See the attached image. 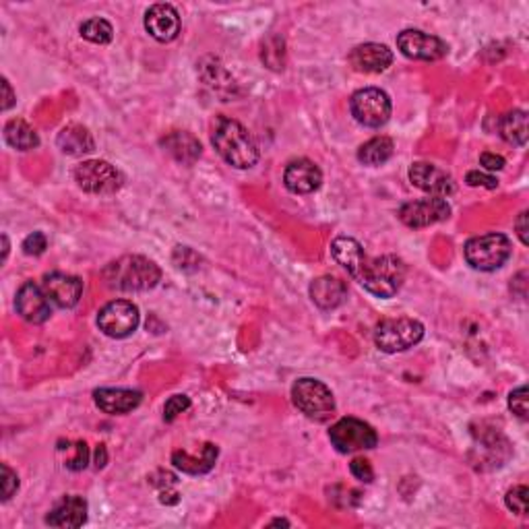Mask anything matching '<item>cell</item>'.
Masks as SVG:
<instances>
[{
	"label": "cell",
	"mask_w": 529,
	"mask_h": 529,
	"mask_svg": "<svg viewBox=\"0 0 529 529\" xmlns=\"http://www.w3.org/2000/svg\"><path fill=\"white\" fill-rule=\"evenodd\" d=\"M331 255L366 292L376 298H393L406 281V263L399 256H368L354 238H335L331 244Z\"/></svg>",
	"instance_id": "obj_1"
},
{
	"label": "cell",
	"mask_w": 529,
	"mask_h": 529,
	"mask_svg": "<svg viewBox=\"0 0 529 529\" xmlns=\"http://www.w3.org/2000/svg\"><path fill=\"white\" fill-rule=\"evenodd\" d=\"M211 143L223 160L238 170H248L259 162V145L248 129L228 116H217L211 130Z\"/></svg>",
	"instance_id": "obj_2"
},
{
	"label": "cell",
	"mask_w": 529,
	"mask_h": 529,
	"mask_svg": "<svg viewBox=\"0 0 529 529\" xmlns=\"http://www.w3.org/2000/svg\"><path fill=\"white\" fill-rule=\"evenodd\" d=\"M104 280L121 292H147L162 280V269L141 255H127L104 269Z\"/></svg>",
	"instance_id": "obj_3"
},
{
	"label": "cell",
	"mask_w": 529,
	"mask_h": 529,
	"mask_svg": "<svg viewBox=\"0 0 529 529\" xmlns=\"http://www.w3.org/2000/svg\"><path fill=\"white\" fill-rule=\"evenodd\" d=\"M513 253L511 240L505 234H482L466 244V261L478 271H496L508 261Z\"/></svg>",
	"instance_id": "obj_4"
},
{
	"label": "cell",
	"mask_w": 529,
	"mask_h": 529,
	"mask_svg": "<svg viewBox=\"0 0 529 529\" xmlns=\"http://www.w3.org/2000/svg\"><path fill=\"white\" fill-rule=\"evenodd\" d=\"M292 401L310 420L325 422L335 412V397L325 382L316 379H298L292 387Z\"/></svg>",
	"instance_id": "obj_5"
},
{
	"label": "cell",
	"mask_w": 529,
	"mask_h": 529,
	"mask_svg": "<svg viewBox=\"0 0 529 529\" xmlns=\"http://www.w3.org/2000/svg\"><path fill=\"white\" fill-rule=\"evenodd\" d=\"M424 337V325L416 319H387L374 331V343L381 352L397 354L418 346Z\"/></svg>",
	"instance_id": "obj_6"
},
{
	"label": "cell",
	"mask_w": 529,
	"mask_h": 529,
	"mask_svg": "<svg viewBox=\"0 0 529 529\" xmlns=\"http://www.w3.org/2000/svg\"><path fill=\"white\" fill-rule=\"evenodd\" d=\"M329 441L337 451L348 455L374 449L379 445V434H376V430L368 422L358 418H341L331 426Z\"/></svg>",
	"instance_id": "obj_7"
},
{
	"label": "cell",
	"mask_w": 529,
	"mask_h": 529,
	"mask_svg": "<svg viewBox=\"0 0 529 529\" xmlns=\"http://www.w3.org/2000/svg\"><path fill=\"white\" fill-rule=\"evenodd\" d=\"M352 116L368 129H379L391 118V97L379 88H364L349 99Z\"/></svg>",
	"instance_id": "obj_8"
},
{
	"label": "cell",
	"mask_w": 529,
	"mask_h": 529,
	"mask_svg": "<svg viewBox=\"0 0 529 529\" xmlns=\"http://www.w3.org/2000/svg\"><path fill=\"white\" fill-rule=\"evenodd\" d=\"M75 181L85 193L114 195L122 187V174L104 160H89L75 168Z\"/></svg>",
	"instance_id": "obj_9"
},
{
	"label": "cell",
	"mask_w": 529,
	"mask_h": 529,
	"mask_svg": "<svg viewBox=\"0 0 529 529\" xmlns=\"http://www.w3.org/2000/svg\"><path fill=\"white\" fill-rule=\"evenodd\" d=\"M139 321H141V315H139L137 304L129 300H112L97 315L99 331L112 340H124L135 333Z\"/></svg>",
	"instance_id": "obj_10"
},
{
	"label": "cell",
	"mask_w": 529,
	"mask_h": 529,
	"mask_svg": "<svg viewBox=\"0 0 529 529\" xmlns=\"http://www.w3.org/2000/svg\"><path fill=\"white\" fill-rule=\"evenodd\" d=\"M397 215H399V220L406 223L407 228H428L439 222L449 220V215H451V207H449L445 198L426 197V198H418V201L403 203Z\"/></svg>",
	"instance_id": "obj_11"
},
{
	"label": "cell",
	"mask_w": 529,
	"mask_h": 529,
	"mask_svg": "<svg viewBox=\"0 0 529 529\" xmlns=\"http://www.w3.org/2000/svg\"><path fill=\"white\" fill-rule=\"evenodd\" d=\"M397 48L403 56L414 61H441L447 56L449 46L441 38L430 36L420 29H406L397 36Z\"/></svg>",
	"instance_id": "obj_12"
},
{
	"label": "cell",
	"mask_w": 529,
	"mask_h": 529,
	"mask_svg": "<svg viewBox=\"0 0 529 529\" xmlns=\"http://www.w3.org/2000/svg\"><path fill=\"white\" fill-rule=\"evenodd\" d=\"M50 302L52 300L48 294H46V290L33 281H25L23 286L17 290L15 296V308L19 316L28 323H33V325H42V323L50 319Z\"/></svg>",
	"instance_id": "obj_13"
},
{
	"label": "cell",
	"mask_w": 529,
	"mask_h": 529,
	"mask_svg": "<svg viewBox=\"0 0 529 529\" xmlns=\"http://www.w3.org/2000/svg\"><path fill=\"white\" fill-rule=\"evenodd\" d=\"M409 181H412L414 187L424 190L430 197L445 198L455 193L453 176L426 162L412 164V168H409Z\"/></svg>",
	"instance_id": "obj_14"
},
{
	"label": "cell",
	"mask_w": 529,
	"mask_h": 529,
	"mask_svg": "<svg viewBox=\"0 0 529 529\" xmlns=\"http://www.w3.org/2000/svg\"><path fill=\"white\" fill-rule=\"evenodd\" d=\"M145 29L157 42H174L181 33V15L172 4H154L145 13Z\"/></svg>",
	"instance_id": "obj_15"
},
{
	"label": "cell",
	"mask_w": 529,
	"mask_h": 529,
	"mask_svg": "<svg viewBox=\"0 0 529 529\" xmlns=\"http://www.w3.org/2000/svg\"><path fill=\"white\" fill-rule=\"evenodd\" d=\"M283 184L294 195H310L323 184V172L310 160H296L283 172Z\"/></svg>",
	"instance_id": "obj_16"
},
{
	"label": "cell",
	"mask_w": 529,
	"mask_h": 529,
	"mask_svg": "<svg viewBox=\"0 0 529 529\" xmlns=\"http://www.w3.org/2000/svg\"><path fill=\"white\" fill-rule=\"evenodd\" d=\"M42 288L46 290V294H48L50 300L61 308L77 306L83 296V281L75 275H66V273L46 275Z\"/></svg>",
	"instance_id": "obj_17"
},
{
	"label": "cell",
	"mask_w": 529,
	"mask_h": 529,
	"mask_svg": "<svg viewBox=\"0 0 529 529\" xmlns=\"http://www.w3.org/2000/svg\"><path fill=\"white\" fill-rule=\"evenodd\" d=\"M393 63V52L385 44H362L349 52V64L360 72H382Z\"/></svg>",
	"instance_id": "obj_18"
},
{
	"label": "cell",
	"mask_w": 529,
	"mask_h": 529,
	"mask_svg": "<svg viewBox=\"0 0 529 529\" xmlns=\"http://www.w3.org/2000/svg\"><path fill=\"white\" fill-rule=\"evenodd\" d=\"M88 521V500L81 496H64L46 517V524L52 527H81Z\"/></svg>",
	"instance_id": "obj_19"
},
{
	"label": "cell",
	"mask_w": 529,
	"mask_h": 529,
	"mask_svg": "<svg viewBox=\"0 0 529 529\" xmlns=\"http://www.w3.org/2000/svg\"><path fill=\"white\" fill-rule=\"evenodd\" d=\"M141 399L143 393L135 391V389H97L94 393L96 406L110 416L132 412V409L139 407Z\"/></svg>",
	"instance_id": "obj_20"
},
{
	"label": "cell",
	"mask_w": 529,
	"mask_h": 529,
	"mask_svg": "<svg viewBox=\"0 0 529 529\" xmlns=\"http://www.w3.org/2000/svg\"><path fill=\"white\" fill-rule=\"evenodd\" d=\"M310 298L321 310H333L346 302L348 283L340 277L323 275L310 283Z\"/></svg>",
	"instance_id": "obj_21"
},
{
	"label": "cell",
	"mask_w": 529,
	"mask_h": 529,
	"mask_svg": "<svg viewBox=\"0 0 529 529\" xmlns=\"http://www.w3.org/2000/svg\"><path fill=\"white\" fill-rule=\"evenodd\" d=\"M217 455H220L217 447L207 442V445L201 449V455H198V458H193V455L187 453V451H174L172 453V463H174L176 469H181V472H184V474L201 475V474H207V472H211V469H214Z\"/></svg>",
	"instance_id": "obj_22"
},
{
	"label": "cell",
	"mask_w": 529,
	"mask_h": 529,
	"mask_svg": "<svg viewBox=\"0 0 529 529\" xmlns=\"http://www.w3.org/2000/svg\"><path fill=\"white\" fill-rule=\"evenodd\" d=\"M56 143L66 155H85L96 149L94 137H91V132L81 127V124H69V127H64L58 132Z\"/></svg>",
	"instance_id": "obj_23"
},
{
	"label": "cell",
	"mask_w": 529,
	"mask_h": 529,
	"mask_svg": "<svg viewBox=\"0 0 529 529\" xmlns=\"http://www.w3.org/2000/svg\"><path fill=\"white\" fill-rule=\"evenodd\" d=\"M162 145L176 162L187 165L195 164L198 155H201V143L193 135H189V132H172V135L164 139Z\"/></svg>",
	"instance_id": "obj_24"
},
{
	"label": "cell",
	"mask_w": 529,
	"mask_h": 529,
	"mask_svg": "<svg viewBox=\"0 0 529 529\" xmlns=\"http://www.w3.org/2000/svg\"><path fill=\"white\" fill-rule=\"evenodd\" d=\"M500 137L505 139L507 143L517 145V147H524L527 143V114L525 110H513L500 118L499 122Z\"/></svg>",
	"instance_id": "obj_25"
},
{
	"label": "cell",
	"mask_w": 529,
	"mask_h": 529,
	"mask_svg": "<svg viewBox=\"0 0 529 529\" xmlns=\"http://www.w3.org/2000/svg\"><path fill=\"white\" fill-rule=\"evenodd\" d=\"M4 139L11 147H15L19 151L36 149L39 145L38 132L33 130L28 122L21 121V118H13V121L6 122Z\"/></svg>",
	"instance_id": "obj_26"
},
{
	"label": "cell",
	"mask_w": 529,
	"mask_h": 529,
	"mask_svg": "<svg viewBox=\"0 0 529 529\" xmlns=\"http://www.w3.org/2000/svg\"><path fill=\"white\" fill-rule=\"evenodd\" d=\"M395 145L389 137H374L358 149V160L364 165H381L391 160Z\"/></svg>",
	"instance_id": "obj_27"
},
{
	"label": "cell",
	"mask_w": 529,
	"mask_h": 529,
	"mask_svg": "<svg viewBox=\"0 0 529 529\" xmlns=\"http://www.w3.org/2000/svg\"><path fill=\"white\" fill-rule=\"evenodd\" d=\"M79 31H81V36L85 39H89V42H94V44H108V42H112V36H114L112 25L102 17L88 19V21L79 28Z\"/></svg>",
	"instance_id": "obj_28"
},
{
	"label": "cell",
	"mask_w": 529,
	"mask_h": 529,
	"mask_svg": "<svg viewBox=\"0 0 529 529\" xmlns=\"http://www.w3.org/2000/svg\"><path fill=\"white\" fill-rule=\"evenodd\" d=\"M189 407H190V399L187 395L170 397V399L165 401V407H164V420L165 422L176 420L178 416H181L184 409H189Z\"/></svg>",
	"instance_id": "obj_29"
},
{
	"label": "cell",
	"mask_w": 529,
	"mask_h": 529,
	"mask_svg": "<svg viewBox=\"0 0 529 529\" xmlns=\"http://www.w3.org/2000/svg\"><path fill=\"white\" fill-rule=\"evenodd\" d=\"M72 449H75V455H72L71 459H66L64 466L69 467L71 472H81V469L88 467V463H89V449L83 441L75 442Z\"/></svg>",
	"instance_id": "obj_30"
},
{
	"label": "cell",
	"mask_w": 529,
	"mask_h": 529,
	"mask_svg": "<svg viewBox=\"0 0 529 529\" xmlns=\"http://www.w3.org/2000/svg\"><path fill=\"white\" fill-rule=\"evenodd\" d=\"M527 488L525 486H515L513 491L507 492V507L513 513L525 515L527 513Z\"/></svg>",
	"instance_id": "obj_31"
},
{
	"label": "cell",
	"mask_w": 529,
	"mask_h": 529,
	"mask_svg": "<svg viewBox=\"0 0 529 529\" xmlns=\"http://www.w3.org/2000/svg\"><path fill=\"white\" fill-rule=\"evenodd\" d=\"M508 407L521 420H527V387H519L508 395Z\"/></svg>",
	"instance_id": "obj_32"
},
{
	"label": "cell",
	"mask_w": 529,
	"mask_h": 529,
	"mask_svg": "<svg viewBox=\"0 0 529 529\" xmlns=\"http://www.w3.org/2000/svg\"><path fill=\"white\" fill-rule=\"evenodd\" d=\"M46 248H48V238H46V234H42V231H33V234H29L23 240V253L29 256L42 255Z\"/></svg>",
	"instance_id": "obj_33"
},
{
	"label": "cell",
	"mask_w": 529,
	"mask_h": 529,
	"mask_svg": "<svg viewBox=\"0 0 529 529\" xmlns=\"http://www.w3.org/2000/svg\"><path fill=\"white\" fill-rule=\"evenodd\" d=\"M349 472H352V475H354L356 480L366 482V484H370V482L374 480L373 466H370V461H368V459L356 458L352 463H349Z\"/></svg>",
	"instance_id": "obj_34"
},
{
	"label": "cell",
	"mask_w": 529,
	"mask_h": 529,
	"mask_svg": "<svg viewBox=\"0 0 529 529\" xmlns=\"http://www.w3.org/2000/svg\"><path fill=\"white\" fill-rule=\"evenodd\" d=\"M466 182L469 184V187H482V189H491V190L499 187V181H496L494 176L484 174V172H480V170L467 172Z\"/></svg>",
	"instance_id": "obj_35"
},
{
	"label": "cell",
	"mask_w": 529,
	"mask_h": 529,
	"mask_svg": "<svg viewBox=\"0 0 529 529\" xmlns=\"http://www.w3.org/2000/svg\"><path fill=\"white\" fill-rule=\"evenodd\" d=\"M17 488H19L17 474L13 472V469L6 466V463H3V500L4 502L9 500L11 496L17 492Z\"/></svg>",
	"instance_id": "obj_36"
},
{
	"label": "cell",
	"mask_w": 529,
	"mask_h": 529,
	"mask_svg": "<svg viewBox=\"0 0 529 529\" xmlns=\"http://www.w3.org/2000/svg\"><path fill=\"white\" fill-rule=\"evenodd\" d=\"M480 164L484 165L486 170L496 172V170L505 168V157H500V155H496V154H482Z\"/></svg>",
	"instance_id": "obj_37"
},
{
	"label": "cell",
	"mask_w": 529,
	"mask_h": 529,
	"mask_svg": "<svg viewBox=\"0 0 529 529\" xmlns=\"http://www.w3.org/2000/svg\"><path fill=\"white\" fill-rule=\"evenodd\" d=\"M515 228H517V236L519 240L524 247H527L529 244V238H527V211H524V214H519L517 222H515Z\"/></svg>",
	"instance_id": "obj_38"
},
{
	"label": "cell",
	"mask_w": 529,
	"mask_h": 529,
	"mask_svg": "<svg viewBox=\"0 0 529 529\" xmlns=\"http://www.w3.org/2000/svg\"><path fill=\"white\" fill-rule=\"evenodd\" d=\"M3 89H4V102H3V110H9L13 104H15V96H13V89H11V83L3 79Z\"/></svg>",
	"instance_id": "obj_39"
},
{
	"label": "cell",
	"mask_w": 529,
	"mask_h": 529,
	"mask_svg": "<svg viewBox=\"0 0 529 529\" xmlns=\"http://www.w3.org/2000/svg\"><path fill=\"white\" fill-rule=\"evenodd\" d=\"M105 461H108V453H105V447L99 445L97 451H96V467H104Z\"/></svg>",
	"instance_id": "obj_40"
},
{
	"label": "cell",
	"mask_w": 529,
	"mask_h": 529,
	"mask_svg": "<svg viewBox=\"0 0 529 529\" xmlns=\"http://www.w3.org/2000/svg\"><path fill=\"white\" fill-rule=\"evenodd\" d=\"M3 244H4V250H3V259H6V255H9V238L3 236Z\"/></svg>",
	"instance_id": "obj_41"
},
{
	"label": "cell",
	"mask_w": 529,
	"mask_h": 529,
	"mask_svg": "<svg viewBox=\"0 0 529 529\" xmlns=\"http://www.w3.org/2000/svg\"><path fill=\"white\" fill-rule=\"evenodd\" d=\"M271 525H290V521H286V519H275V521H271Z\"/></svg>",
	"instance_id": "obj_42"
}]
</instances>
